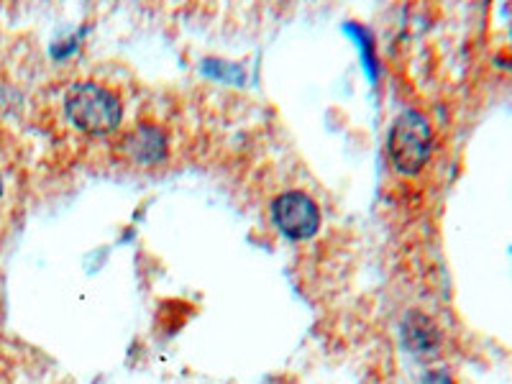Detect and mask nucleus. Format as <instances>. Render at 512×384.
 Instances as JSON below:
<instances>
[{
  "mask_svg": "<svg viewBox=\"0 0 512 384\" xmlns=\"http://www.w3.org/2000/svg\"><path fill=\"white\" fill-rule=\"evenodd\" d=\"M62 111L67 123L75 131L88 136L116 134L121 126V100L111 88L100 82L82 80L67 88L62 100Z\"/></svg>",
  "mask_w": 512,
  "mask_h": 384,
  "instance_id": "f257e3e1",
  "label": "nucleus"
},
{
  "mask_svg": "<svg viewBox=\"0 0 512 384\" xmlns=\"http://www.w3.org/2000/svg\"><path fill=\"white\" fill-rule=\"evenodd\" d=\"M390 159L402 175H418L433 152V128L418 111H405L395 118L390 131Z\"/></svg>",
  "mask_w": 512,
  "mask_h": 384,
  "instance_id": "f03ea898",
  "label": "nucleus"
},
{
  "mask_svg": "<svg viewBox=\"0 0 512 384\" xmlns=\"http://www.w3.org/2000/svg\"><path fill=\"white\" fill-rule=\"evenodd\" d=\"M118 157L126 159L128 164H141V167H152L167 157L169 141L164 128L157 123L141 121L131 128L121 131L113 141Z\"/></svg>",
  "mask_w": 512,
  "mask_h": 384,
  "instance_id": "7ed1b4c3",
  "label": "nucleus"
},
{
  "mask_svg": "<svg viewBox=\"0 0 512 384\" xmlns=\"http://www.w3.org/2000/svg\"><path fill=\"white\" fill-rule=\"evenodd\" d=\"M272 216L277 228L295 241L310 239V236H315L320 228L318 205H315V200H310L305 192L292 190L280 195V198L274 200Z\"/></svg>",
  "mask_w": 512,
  "mask_h": 384,
  "instance_id": "20e7f679",
  "label": "nucleus"
},
{
  "mask_svg": "<svg viewBox=\"0 0 512 384\" xmlns=\"http://www.w3.org/2000/svg\"><path fill=\"white\" fill-rule=\"evenodd\" d=\"M402 344H405V349H408L410 354L418 356V359H436V356L441 354L443 344L441 328H438L428 315L413 310V313H408L405 320H402Z\"/></svg>",
  "mask_w": 512,
  "mask_h": 384,
  "instance_id": "39448f33",
  "label": "nucleus"
},
{
  "mask_svg": "<svg viewBox=\"0 0 512 384\" xmlns=\"http://www.w3.org/2000/svg\"><path fill=\"white\" fill-rule=\"evenodd\" d=\"M420 384H456L454 377L446 372V369H433V372H428L423 377V382Z\"/></svg>",
  "mask_w": 512,
  "mask_h": 384,
  "instance_id": "423d86ee",
  "label": "nucleus"
},
{
  "mask_svg": "<svg viewBox=\"0 0 512 384\" xmlns=\"http://www.w3.org/2000/svg\"><path fill=\"white\" fill-rule=\"evenodd\" d=\"M3 200H6V177L0 172V205H3Z\"/></svg>",
  "mask_w": 512,
  "mask_h": 384,
  "instance_id": "0eeeda50",
  "label": "nucleus"
}]
</instances>
